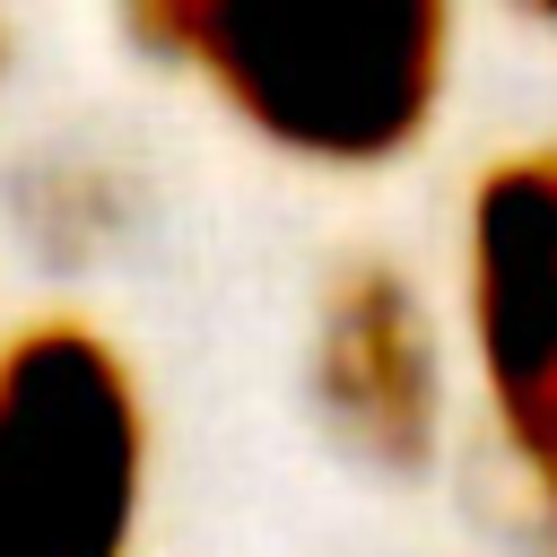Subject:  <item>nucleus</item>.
<instances>
[{
  "instance_id": "2",
  "label": "nucleus",
  "mask_w": 557,
  "mask_h": 557,
  "mask_svg": "<svg viewBox=\"0 0 557 557\" xmlns=\"http://www.w3.org/2000/svg\"><path fill=\"white\" fill-rule=\"evenodd\" d=\"M139 392L87 322L0 348V557H122L139 522Z\"/></svg>"
},
{
  "instance_id": "4",
  "label": "nucleus",
  "mask_w": 557,
  "mask_h": 557,
  "mask_svg": "<svg viewBox=\"0 0 557 557\" xmlns=\"http://www.w3.org/2000/svg\"><path fill=\"white\" fill-rule=\"evenodd\" d=\"M313 383H322L331 426L357 453H374L392 470L426 461V444H435V348H426V313L400 287V270H383V261L339 270V287L322 305V339H313Z\"/></svg>"
},
{
  "instance_id": "3",
  "label": "nucleus",
  "mask_w": 557,
  "mask_h": 557,
  "mask_svg": "<svg viewBox=\"0 0 557 557\" xmlns=\"http://www.w3.org/2000/svg\"><path fill=\"white\" fill-rule=\"evenodd\" d=\"M470 331L496 426L557 513V148H522L470 191Z\"/></svg>"
},
{
  "instance_id": "1",
  "label": "nucleus",
  "mask_w": 557,
  "mask_h": 557,
  "mask_svg": "<svg viewBox=\"0 0 557 557\" xmlns=\"http://www.w3.org/2000/svg\"><path fill=\"white\" fill-rule=\"evenodd\" d=\"M131 35L209 78L261 139L374 165L426 131L453 17L435 0H165L131 9Z\"/></svg>"
}]
</instances>
